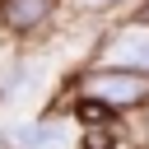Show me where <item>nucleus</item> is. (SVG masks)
<instances>
[{
    "label": "nucleus",
    "instance_id": "obj_1",
    "mask_svg": "<svg viewBox=\"0 0 149 149\" xmlns=\"http://www.w3.org/2000/svg\"><path fill=\"white\" fill-rule=\"evenodd\" d=\"M70 98H93V102H102L112 112H140V107H149V74L93 61L70 79Z\"/></svg>",
    "mask_w": 149,
    "mask_h": 149
},
{
    "label": "nucleus",
    "instance_id": "obj_2",
    "mask_svg": "<svg viewBox=\"0 0 149 149\" xmlns=\"http://www.w3.org/2000/svg\"><path fill=\"white\" fill-rule=\"evenodd\" d=\"M93 61H107V65H126V70H144L149 74V23L144 19H121L102 33Z\"/></svg>",
    "mask_w": 149,
    "mask_h": 149
},
{
    "label": "nucleus",
    "instance_id": "obj_4",
    "mask_svg": "<svg viewBox=\"0 0 149 149\" xmlns=\"http://www.w3.org/2000/svg\"><path fill=\"white\" fill-rule=\"evenodd\" d=\"M74 5H79L84 14H116V9H126V5L135 9V0H74Z\"/></svg>",
    "mask_w": 149,
    "mask_h": 149
},
{
    "label": "nucleus",
    "instance_id": "obj_5",
    "mask_svg": "<svg viewBox=\"0 0 149 149\" xmlns=\"http://www.w3.org/2000/svg\"><path fill=\"white\" fill-rule=\"evenodd\" d=\"M130 14H135V19H144V23H149V0H135V9H130Z\"/></svg>",
    "mask_w": 149,
    "mask_h": 149
},
{
    "label": "nucleus",
    "instance_id": "obj_3",
    "mask_svg": "<svg viewBox=\"0 0 149 149\" xmlns=\"http://www.w3.org/2000/svg\"><path fill=\"white\" fill-rule=\"evenodd\" d=\"M65 0H0V28L9 37H37L56 14H61Z\"/></svg>",
    "mask_w": 149,
    "mask_h": 149
}]
</instances>
